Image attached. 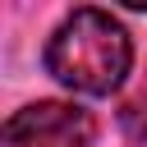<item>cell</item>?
<instances>
[{"label":"cell","instance_id":"obj_1","mask_svg":"<svg viewBox=\"0 0 147 147\" xmlns=\"http://www.w3.org/2000/svg\"><path fill=\"white\" fill-rule=\"evenodd\" d=\"M41 64L60 87H69L78 96H110L124 87L129 69H133V37L110 9L78 5L51 32Z\"/></svg>","mask_w":147,"mask_h":147},{"label":"cell","instance_id":"obj_2","mask_svg":"<svg viewBox=\"0 0 147 147\" xmlns=\"http://www.w3.org/2000/svg\"><path fill=\"white\" fill-rule=\"evenodd\" d=\"M5 147H92L96 119L74 101H32L5 119Z\"/></svg>","mask_w":147,"mask_h":147}]
</instances>
